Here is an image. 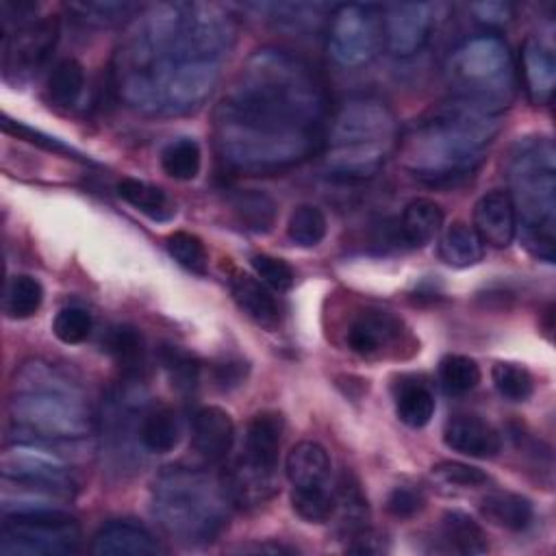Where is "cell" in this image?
I'll return each instance as SVG.
<instances>
[{
	"instance_id": "obj_1",
	"label": "cell",
	"mask_w": 556,
	"mask_h": 556,
	"mask_svg": "<svg viewBox=\"0 0 556 556\" xmlns=\"http://www.w3.org/2000/svg\"><path fill=\"white\" fill-rule=\"evenodd\" d=\"M328 96L302 56L261 48L248 56L213 111L222 161L241 174L291 169L324 148Z\"/></svg>"
},
{
	"instance_id": "obj_2",
	"label": "cell",
	"mask_w": 556,
	"mask_h": 556,
	"mask_svg": "<svg viewBox=\"0 0 556 556\" xmlns=\"http://www.w3.org/2000/svg\"><path fill=\"white\" fill-rule=\"evenodd\" d=\"M237 43V22L211 2L146 7L113 59L119 98L146 115H182L213 93Z\"/></svg>"
},
{
	"instance_id": "obj_3",
	"label": "cell",
	"mask_w": 556,
	"mask_h": 556,
	"mask_svg": "<svg viewBox=\"0 0 556 556\" xmlns=\"http://www.w3.org/2000/svg\"><path fill=\"white\" fill-rule=\"evenodd\" d=\"M500 132V115L460 100L434 104L397 139L402 165L426 185H454L471 176Z\"/></svg>"
},
{
	"instance_id": "obj_4",
	"label": "cell",
	"mask_w": 556,
	"mask_h": 556,
	"mask_svg": "<svg viewBox=\"0 0 556 556\" xmlns=\"http://www.w3.org/2000/svg\"><path fill=\"white\" fill-rule=\"evenodd\" d=\"M9 415L33 443L76 441L96 430V415L85 393L46 363H28L20 369Z\"/></svg>"
},
{
	"instance_id": "obj_5",
	"label": "cell",
	"mask_w": 556,
	"mask_h": 556,
	"mask_svg": "<svg viewBox=\"0 0 556 556\" xmlns=\"http://www.w3.org/2000/svg\"><path fill=\"white\" fill-rule=\"evenodd\" d=\"M232 506L222 478L202 469L169 467L152 486L159 526L182 545H206L219 539L228 528Z\"/></svg>"
},
{
	"instance_id": "obj_6",
	"label": "cell",
	"mask_w": 556,
	"mask_h": 556,
	"mask_svg": "<svg viewBox=\"0 0 556 556\" xmlns=\"http://www.w3.org/2000/svg\"><path fill=\"white\" fill-rule=\"evenodd\" d=\"M508 195L521 219V245L539 261L556 258V148L547 137L519 139L508 156Z\"/></svg>"
},
{
	"instance_id": "obj_7",
	"label": "cell",
	"mask_w": 556,
	"mask_h": 556,
	"mask_svg": "<svg viewBox=\"0 0 556 556\" xmlns=\"http://www.w3.org/2000/svg\"><path fill=\"white\" fill-rule=\"evenodd\" d=\"M400 139L393 111L378 98L356 96L332 115L324 139V165L341 180L374 176Z\"/></svg>"
},
{
	"instance_id": "obj_8",
	"label": "cell",
	"mask_w": 556,
	"mask_h": 556,
	"mask_svg": "<svg viewBox=\"0 0 556 556\" xmlns=\"http://www.w3.org/2000/svg\"><path fill=\"white\" fill-rule=\"evenodd\" d=\"M452 98L500 115L517 91V70L508 43L495 35L463 41L445 63Z\"/></svg>"
},
{
	"instance_id": "obj_9",
	"label": "cell",
	"mask_w": 556,
	"mask_h": 556,
	"mask_svg": "<svg viewBox=\"0 0 556 556\" xmlns=\"http://www.w3.org/2000/svg\"><path fill=\"white\" fill-rule=\"evenodd\" d=\"M0 552L17 556L74 554L80 547V526L74 515L46 500L17 497L4 504Z\"/></svg>"
},
{
	"instance_id": "obj_10",
	"label": "cell",
	"mask_w": 556,
	"mask_h": 556,
	"mask_svg": "<svg viewBox=\"0 0 556 556\" xmlns=\"http://www.w3.org/2000/svg\"><path fill=\"white\" fill-rule=\"evenodd\" d=\"M384 46L382 9L376 4H339L328 22V54L341 67L371 63Z\"/></svg>"
},
{
	"instance_id": "obj_11",
	"label": "cell",
	"mask_w": 556,
	"mask_h": 556,
	"mask_svg": "<svg viewBox=\"0 0 556 556\" xmlns=\"http://www.w3.org/2000/svg\"><path fill=\"white\" fill-rule=\"evenodd\" d=\"M345 343L367 361H404L419 352V341L410 326L380 306H365L350 319Z\"/></svg>"
},
{
	"instance_id": "obj_12",
	"label": "cell",
	"mask_w": 556,
	"mask_h": 556,
	"mask_svg": "<svg viewBox=\"0 0 556 556\" xmlns=\"http://www.w3.org/2000/svg\"><path fill=\"white\" fill-rule=\"evenodd\" d=\"M2 476L28 491L52 497L67 500L76 493L72 471L52 452L37 447L30 441H20L4 450Z\"/></svg>"
},
{
	"instance_id": "obj_13",
	"label": "cell",
	"mask_w": 556,
	"mask_h": 556,
	"mask_svg": "<svg viewBox=\"0 0 556 556\" xmlns=\"http://www.w3.org/2000/svg\"><path fill=\"white\" fill-rule=\"evenodd\" d=\"M59 39V20L30 17L17 22L4 33L2 41V76L7 83H22L30 78L52 54Z\"/></svg>"
},
{
	"instance_id": "obj_14",
	"label": "cell",
	"mask_w": 556,
	"mask_h": 556,
	"mask_svg": "<svg viewBox=\"0 0 556 556\" xmlns=\"http://www.w3.org/2000/svg\"><path fill=\"white\" fill-rule=\"evenodd\" d=\"M437 9L432 2H397L384 7L382 33L387 50L400 59L417 54L430 39Z\"/></svg>"
},
{
	"instance_id": "obj_15",
	"label": "cell",
	"mask_w": 556,
	"mask_h": 556,
	"mask_svg": "<svg viewBox=\"0 0 556 556\" xmlns=\"http://www.w3.org/2000/svg\"><path fill=\"white\" fill-rule=\"evenodd\" d=\"M471 228L484 245L497 250L508 248L517 235V215L510 195L502 189H493L480 195L473 206Z\"/></svg>"
},
{
	"instance_id": "obj_16",
	"label": "cell",
	"mask_w": 556,
	"mask_h": 556,
	"mask_svg": "<svg viewBox=\"0 0 556 556\" xmlns=\"http://www.w3.org/2000/svg\"><path fill=\"white\" fill-rule=\"evenodd\" d=\"M443 443L471 458H493L502 450L500 432L480 415L456 413L443 426Z\"/></svg>"
},
{
	"instance_id": "obj_17",
	"label": "cell",
	"mask_w": 556,
	"mask_h": 556,
	"mask_svg": "<svg viewBox=\"0 0 556 556\" xmlns=\"http://www.w3.org/2000/svg\"><path fill=\"white\" fill-rule=\"evenodd\" d=\"M96 556H156L165 554L163 545L141 523L115 519L96 530L91 536Z\"/></svg>"
},
{
	"instance_id": "obj_18",
	"label": "cell",
	"mask_w": 556,
	"mask_h": 556,
	"mask_svg": "<svg viewBox=\"0 0 556 556\" xmlns=\"http://www.w3.org/2000/svg\"><path fill=\"white\" fill-rule=\"evenodd\" d=\"M193 450L208 463H219L228 456L235 443L232 417L219 406H202L191 421Z\"/></svg>"
},
{
	"instance_id": "obj_19",
	"label": "cell",
	"mask_w": 556,
	"mask_h": 556,
	"mask_svg": "<svg viewBox=\"0 0 556 556\" xmlns=\"http://www.w3.org/2000/svg\"><path fill=\"white\" fill-rule=\"evenodd\" d=\"M226 493L235 506H261L278 493L276 469L256 467L243 458H237L232 467L222 476Z\"/></svg>"
},
{
	"instance_id": "obj_20",
	"label": "cell",
	"mask_w": 556,
	"mask_h": 556,
	"mask_svg": "<svg viewBox=\"0 0 556 556\" xmlns=\"http://www.w3.org/2000/svg\"><path fill=\"white\" fill-rule=\"evenodd\" d=\"M228 285H230L235 304L256 326H261L265 330H276L280 326V321H282L280 304L258 278L243 274L239 269H232Z\"/></svg>"
},
{
	"instance_id": "obj_21",
	"label": "cell",
	"mask_w": 556,
	"mask_h": 556,
	"mask_svg": "<svg viewBox=\"0 0 556 556\" xmlns=\"http://www.w3.org/2000/svg\"><path fill=\"white\" fill-rule=\"evenodd\" d=\"M282 439L285 417L278 410H261L250 419L245 428L243 452L239 458L263 469H276Z\"/></svg>"
},
{
	"instance_id": "obj_22",
	"label": "cell",
	"mask_w": 556,
	"mask_h": 556,
	"mask_svg": "<svg viewBox=\"0 0 556 556\" xmlns=\"http://www.w3.org/2000/svg\"><path fill=\"white\" fill-rule=\"evenodd\" d=\"M443 228V208L430 198L410 200L397 219V239L406 248L428 245Z\"/></svg>"
},
{
	"instance_id": "obj_23",
	"label": "cell",
	"mask_w": 556,
	"mask_h": 556,
	"mask_svg": "<svg viewBox=\"0 0 556 556\" xmlns=\"http://www.w3.org/2000/svg\"><path fill=\"white\" fill-rule=\"evenodd\" d=\"M395 415L408 428H424L430 424L437 402L430 384L419 376H400L393 382Z\"/></svg>"
},
{
	"instance_id": "obj_24",
	"label": "cell",
	"mask_w": 556,
	"mask_h": 556,
	"mask_svg": "<svg viewBox=\"0 0 556 556\" xmlns=\"http://www.w3.org/2000/svg\"><path fill=\"white\" fill-rule=\"evenodd\" d=\"M104 352L111 361L130 378H137L146 371L148 365V350L146 339L139 328L130 324H113L102 334Z\"/></svg>"
},
{
	"instance_id": "obj_25",
	"label": "cell",
	"mask_w": 556,
	"mask_h": 556,
	"mask_svg": "<svg viewBox=\"0 0 556 556\" xmlns=\"http://www.w3.org/2000/svg\"><path fill=\"white\" fill-rule=\"evenodd\" d=\"M521 63L532 100L549 102L556 85V59L552 48L539 37H528L521 48Z\"/></svg>"
},
{
	"instance_id": "obj_26",
	"label": "cell",
	"mask_w": 556,
	"mask_h": 556,
	"mask_svg": "<svg viewBox=\"0 0 556 556\" xmlns=\"http://www.w3.org/2000/svg\"><path fill=\"white\" fill-rule=\"evenodd\" d=\"M285 473L291 486L330 484V456L324 445L315 441H300L287 454Z\"/></svg>"
},
{
	"instance_id": "obj_27",
	"label": "cell",
	"mask_w": 556,
	"mask_h": 556,
	"mask_svg": "<svg viewBox=\"0 0 556 556\" xmlns=\"http://www.w3.org/2000/svg\"><path fill=\"white\" fill-rule=\"evenodd\" d=\"M482 517L504 530L521 532L534 519L532 502L519 493L510 491H491L480 500Z\"/></svg>"
},
{
	"instance_id": "obj_28",
	"label": "cell",
	"mask_w": 556,
	"mask_h": 556,
	"mask_svg": "<svg viewBox=\"0 0 556 556\" xmlns=\"http://www.w3.org/2000/svg\"><path fill=\"white\" fill-rule=\"evenodd\" d=\"M235 224L248 232L265 235L274 228L278 217V206L274 198L258 189H241L235 191L228 200Z\"/></svg>"
},
{
	"instance_id": "obj_29",
	"label": "cell",
	"mask_w": 556,
	"mask_h": 556,
	"mask_svg": "<svg viewBox=\"0 0 556 556\" xmlns=\"http://www.w3.org/2000/svg\"><path fill=\"white\" fill-rule=\"evenodd\" d=\"M139 443L150 454H167L180 441V421L172 406L159 404L143 413L137 430Z\"/></svg>"
},
{
	"instance_id": "obj_30",
	"label": "cell",
	"mask_w": 556,
	"mask_h": 556,
	"mask_svg": "<svg viewBox=\"0 0 556 556\" xmlns=\"http://www.w3.org/2000/svg\"><path fill=\"white\" fill-rule=\"evenodd\" d=\"M334 515L339 519V530L345 539L354 536L356 532L369 528V506L367 497L352 473H343L334 489Z\"/></svg>"
},
{
	"instance_id": "obj_31",
	"label": "cell",
	"mask_w": 556,
	"mask_h": 556,
	"mask_svg": "<svg viewBox=\"0 0 556 556\" xmlns=\"http://www.w3.org/2000/svg\"><path fill=\"white\" fill-rule=\"evenodd\" d=\"M439 534L445 541L447 549L465 554V556L484 554L489 549L484 528L473 517H469L467 513L456 510V508L445 510L441 515Z\"/></svg>"
},
{
	"instance_id": "obj_32",
	"label": "cell",
	"mask_w": 556,
	"mask_h": 556,
	"mask_svg": "<svg viewBox=\"0 0 556 556\" xmlns=\"http://www.w3.org/2000/svg\"><path fill=\"white\" fill-rule=\"evenodd\" d=\"M439 258L450 267H471L482 261L484 243L465 222H452L439 239Z\"/></svg>"
},
{
	"instance_id": "obj_33",
	"label": "cell",
	"mask_w": 556,
	"mask_h": 556,
	"mask_svg": "<svg viewBox=\"0 0 556 556\" xmlns=\"http://www.w3.org/2000/svg\"><path fill=\"white\" fill-rule=\"evenodd\" d=\"M115 191L124 202H128L152 222H167L176 215L174 200L161 187H154L150 182L126 176L115 185Z\"/></svg>"
},
{
	"instance_id": "obj_34",
	"label": "cell",
	"mask_w": 556,
	"mask_h": 556,
	"mask_svg": "<svg viewBox=\"0 0 556 556\" xmlns=\"http://www.w3.org/2000/svg\"><path fill=\"white\" fill-rule=\"evenodd\" d=\"M48 98L59 109H74L85 91V70L76 59H61L46 83Z\"/></svg>"
},
{
	"instance_id": "obj_35",
	"label": "cell",
	"mask_w": 556,
	"mask_h": 556,
	"mask_svg": "<svg viewBox=\"0 0 556 556\" xmlns=\"http://www.w3.org/2000/svg\"><path fill=\"white\" fill-rule=\"evenodd\" d=\"M67 9L78 22H83L87 26L109 28V26L124 24L126 20H135L146 7H141L137 2L93 0V2H72V4H67Z\"/></svg>"
},
{
	"instance_id": "obj_36",
	"label": "cell",
	"mask_w": 556,
	"mask_h": 556,
	"mask_svg": "<svg viewBox=\"0 0 556 556\" xmlns=\"http://www.w3.org/2000/svg\"><path fill=\"white\" fill-rule=\"evenodd\" d=\"M159 361L161 367L169 380V384L178 391V393H193L200 384V361L195 354L187 352L180 345H172V343H163L159 350Z\"/></svg>"
},
{
	"instance_id": "obj_37",
	"label": "cell",
	"mask_w": 556,
	"mask_h": 556,
	"mask_svg": "<svg viewBox=\"0 0 556 556\" xmlns=\"http://www.w3.org/2000/svg\"><path fill=\"white\" fill-rule=\"evenodd\" d=\"M161 167L174 180H193L202 167V152L195 139L178 137L161 152Z\"/></svg>"
},
{
	"instance_id": "obj_38",
	"label": "cell",
	"mask_w": 556,
	"mask_h": 556,
	"mask_svg": "<svg viewBox=\"0 0 556 556\" xmlns=\"http://www.w3.org/2000/svg\"><path fill=\"white\" fill-rule=\"evenodd\" d=\"M43 302V287L35 276L15 274L7 282L4 291V313L11 319L33 317Z\"/></svg>"
},
{
	"instance_id": "obj_39",
	"label": "cell",
	"mask_w": 556,
	"mask_h": 556,
	"mask_svg": "<svg viewBox=\"0 0 556 556\" xmlns=\"http://www.w3.org/2000/svg\"><path fill=\"white\" fill-rule=\"evenodd\" d=\"M334 491L324 486H291V508L308 523L330 521L334 515Z\"/></svg>"
},
{
	"instance_id": "obj_40",
	"label": "cell",
	"mask_w": 556,
	"mask_h": 556,
	"mask_svg": "<svg viewBox=\"0 0 556 556\" xmlns=\"http://www.w3.org/2000/svg\"><path fill=\"white\" fill-rule=\"evenodd\" d=\"M328 232L326 215L315 204H300L293 208L287 222V237L300 248H313L324 241Z\"/></svg>"
},
{
	"instance_id": "obj_41",
	"label": "cell",
	"mask_w": 556,
	"mask_h": 556,
	"mask_svg": "<svg viewBox=\"0 0 556 556\" xmlns=\"http://www.w3.org/2000/svg\"><path fill=\"white\" fill-rule=\"evenodd\" d=\"M480 365L465 354H445L439 363V380L452 395H465L478 387Z\"/></svg>"
},
{
	"instance_id": "obj_42",
	"label": "cell",
	"mask_w": 556,
	"mask_h": 556,
	"mask_svg": "<svg viewBox=\"0 0 556 556\" xmlns=\"http://www.w3.org/2000/svg\"><path fill=\"white\" fill-rule=\"evenodd\" d=\"M491 380L497 393L508 402H526L534 393V378L519 363L497 361L491 369Z\"/></svg>"
},
{
	"instance_id": "obj_43",
	"label": "cell",
	"mask_w": 556,
	"mask_h": 556,
	"mask_svg": "<svg viewBox=\"0 0 556 556\" xmlns=\"http://www.w3.org/2000/svg\"><path fill=\"white\" fill-rule=\"evenodd\" d=\"M165 248L169 256L191 274L204 276L208 271V252L198 235L187 230H174L165 237Z\"/></svg>"
},
{
	"instance_id": "obj_44",
	"label": "cell",
	"mask_w": 556,
	"mask_h": 556,
	"mask_svg": "<svg viewBox=\"0 0 556 556\" xmlns=\"http://www.w3.org/2000/svg\"><path fill=\"white\" fill-rule=\"evenodd\" d=\"M430 478L441 491H447V493L476 489L489 482V476L482 469L460 460H441L432 465Z\"/></svg>"
},
{
	"instance_id": "obj_45",
	"label": "cell",
	"mask_w": 556,
	"mask_h": 556,
	"mask_svg": "<svg viewBox=\"0 0 556 556\" xmlns=\"http://www.w3.org/2000/svg\"><path fill=\"white\" fill-rule=\"evenodd\" d=\"M93 330V317L83 306H65L52 319L54 337L65 345L83 343Z\"/></svg>"
},
{
	"instance_id": "obj_46",
	"label": "cell",
	"mask_w": 556,
	"mask_h": 556,
	"mask_svg": "<svg viewBox=\"0 0 556 556\" xmlns=\"http://www.w3.org/2000/svg\"><path fill=\"white\" fill-rule=\"evenodd\" d=\"M2 128H4V132H11V135H15L17 139H24V141H28V143H35V146H39V148H43V150H48V152H56V154H65V156H72V159L91 163V159H87L85 154H80V152L74 150L72 146L63 143L61 139L50 137V135H46V132L33 128V126H26V124H22V122H15V119H11V117H7V115L2 117Z\"/></svg>"
},
{
	"instance_id": "obj_47",
	"label": "cell",
	"mask_w": 556,
	"mask_h": 556,
	"mask_svg": "<svg viewBox=\"0 0 556 556\" xmlns=\"http://www.w3.org/2000/svg\"><path fill=\"white\" fill-rule=\"evenodd\" d=\"M250 265H252L256 278H261L263 285H267L276 291H289L295 282V274H293L291 265L278 256L254 254L250 258Z\"/></svg>"
},
{
	"instance_id": "obj_48",
	"label": "cell",
	"mask_w": 556,
	"mask_h": 556,
	"mask_svg": "<svg viewBox=\"0 0 556 556\" xmlns=\"http://www.w3.org/2000/svg\"><path fill=\"white\" fill-rule=\"evenodd\" d=\"M387 513L395 519H413L426 508V493L417 484H397L387 495Z\"/></svg>"
},
{
	"instance_id": "obj_49",
	"label": "cell",
	"mask_w": 556,
	"mask_h": 556,
	"mask_svg": "<svg viewBox=\"0 0 556 556\" xmlns=\"http://www.w3.org/2000/svg\"><path fill=\"white\" fill-rule=\"evenodd\" d=\"M248 376V363L241 358H226L213 367V380L219 389L228 391L239 387Z\"/></svg>"
},
{
	"instance_id": "obj_50",
	"label": "cell",
	"mask_w": 556,
	"mask_h": 556,
	"mask_svg": "<svg viewBox=\"0 0 556 556\" xmlns=\"http://www.w3.org/2000/svg\"><path fill=\"white\" fill-rule=\"evenodd\" d=\"M345 549L352 554H382L387 552V541L376 530L365 528L354 536H350V543L345 545Z\"/></svg>"
},
{
	"instance_id": "obj_51",
	"label": "cell",
	"mask_w": 556,
	"mask_h": 556,
	"mask_svg": "<svg viewBox=\"0 0 556 556\" xmlns=\"http://www.w3.org/2000/svg\"><path fill=\"white\" fill-rule=\"evenodd\" d=\"M471 11L480 22L489 26L506 24L513 17V4L508 2H478V4H471Z\"/></svg>"
}]
</instances>
